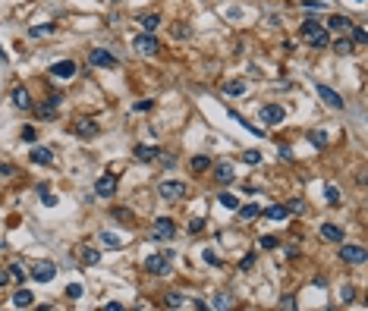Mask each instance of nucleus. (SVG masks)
<instances>
[{
	"mask_svg": "<svg viewBox=\"0 0 368 311\" xmlns=\"http://www.w3.org/2000/svg\"><path fill=\"white\" fill-rule=\"evenodd\" d=\"M236 211H239V217H243V220H255V217L261 214V207H258V204H239Z\"/></svg>",
	"mask_w": 368,
	"mask_h": 311,
	"instance_id": "25",
	"label": "nucleus"
},
{
	"mask_svg": "<svg viewBox=\"0 0 368 311\" xmlns=\"http://www.w3.org/2000/svg\"><path fill=\"white\" fill-rule=\"evenodd\" d=\"M158 154H161V148H151V145H135V148H132V157L135 160H145V163L158 160Z\"/></svg>",
	"mask_w": 368,
	"mask_h": 311,
	"instance_id": "16",
	"label": "nucleus"
},
{
	"mask_svg": "<svg viewBox=\"0 0 368 311\" xmlns=\"http://www.w3.org/2000/svg\"><path fill=\"white\" fill-rule=\"evenodd\" d=\"M95 195L101 198H114L117 195V173H101L95 179Z\"/></svg>",
	"mask_w": 368,
	"mask_h": 311,
	"instance_id": "4",
	"label": "nucleus"
},
{
	"mask_svg": "<svg viewBox=\"0 0 368 311\" xmlns=\"http://www.w3.org/2000/svg\"><path fill=\"white\" fill-rule=\"evenodd\" d=\"M359 3H362V0H359Z\"/></svg>",
	"mask_w": 368,
	"mask_h": 311,
	"instance_id": "56",
	"label": "nucleus"
},
{
	"mask_svg": "<svg viewBox=\"0 0 368 311\" xmlns=\"http://www.w3.org/2000/svg\"><path fill=\"white\" fill-rule=\"evenodd\" d=\"M29 160L32 163H44V167H47V163L54 160V151H50V148H32L29 151Z\"/></svg>",
	"mask_w": 368,
	"mask_h": 311,
	"instance_id": "19",
	"label": "nucleus"
},
{
	"mask_svg": "<svg viewBox=\"0 0 368 311\" xmlns=\"http://www.w3.org/2000/svg\"><path fill=\"white\" fill-rule=\"evenodd\" d=\"M101 242H104V245H120V239L114 233H101Z\"/></svg>",
	"mask_w": 368,
	"mask_h": 311,
	"instance_id": "46",
	"label": "nucleus"
},
{
	"mask_svg": "<svg viewBox=\"0 0 368 311\" xmlns=\"http://www.w3.org/2000/svg\"><path fill=\"white\" fill-rule=\"evenodd\" d=\"M35 135H38V132H35L32 126H25V129H22V142H35Z\"/></svg>",
	"mask_w": 368,
	"mask_h": 311,
	"instance_id": "48",
	"label": "nucleus"
},
{
	"mask_svg": "<svg viewBox=\"0 0 368 311\" xmlns=\"http://www.w3.org/2000/svg\"><path fill=\"white\" fill-rule=\"evenodd\" d=\"M204 264H211V267H217V264H220V258H217V255H214V252H211V248H208V252H204Z\"/></svg>",
	"mask_w": 368,
	"mask_h": 311,
	"instance_id": "47",
	"label": "nucleus"
},
{
	"mask_svg": "<svg viewBox=\"0 0 368 311\" xmlns=\"http://www.w3.org/2000/svg\"><path fill=\"white\" fill-rule=\"evenodd\" d=\"M353 296H356L353 286H343V292H340V299H343V302H353Z\"/></svg>",
	"mask_w": 368,
	"mask_h": 311,
	"instance_id": "49",
	"label": "nucleus"
},
{
	"mask_svg": "<svg viewBox=\"0 0 368 311\" xmlns=\"http://www.w3.org/2000/svg\"><path fill=\"white\" fill-rule=\"evenodd\" d=\"M286 204H271V207H264V217L268 220H286Z\"/></svg>",
	"mask_w": 368,
	"mask_h": 311,
	"instance_id": "21",
	"label": "nucleus"
},
{
	"mask_svg": "<svg viewBox=\"0 0 368 311\" xmlns=\"http://www.w3.org/2000/svg\"><path fill=\"white\" fill-rule=\"evenodd\" d=\"M76 73H79V66H76L73 60H57V63L50 66V76H57V79H73Z\"/></svg>",
	"mask_w": 368,
	"mask_h": 311,
	"instance_id": "12",
	"label": "nucleus"
},
{
	"mask_svg": "<svg viewBox=\"0 0 368 311\" xmlns=\"http://www.w3.org/2000/svg\"><path fill=\"white\" fill-rule=\"evenodd\" d=\"M6 283H10V273H0V289H3Z\"/></svg>",
	"mask_w": 368,
	"mask_h": 311,
	"instance_id": "53",
	"label": "nucleus"
},
{
	"mask_svg": "<svg viewBox=\"0 0 368 311\" xmlns=\"http://www.w3.org/2000/svg\"><path fill=\"white\" fill-rule=\"evenodd\" d=\"M13 173H16V170L10 167V163H0V176H13Z\"/></svg>",
	"mask_w": 368,
	"mask_h": 311,
	"instance_id": "50",
	"label": "nucleus"
},
{
	"mask_svg": "<svg viewBox=\"0 0 368 311\" xmlns=\"http://www.w3.org/2000/svg\"><path fill=\"white\" fill-rule=\"evenodd\" d=\"M204 170H211V157H204V154L192 157V173H204Z\"/></svg>",
	"mask_w": 368,
	"mask_h": 311,
	"instance_id": "28",
	"label": "nucleus"
},
{
	"mask_svg": "<svg viewBox=\"0 0 368 311\" xmlns=\"http://www.w3.org/2000/svg\"><path fill=\"white\" fill-rule=\"evenodd\" d=\"M220 204H224L227 211H236V207H239V198H236L233 192H220Z\"/></svg>",
	"mask_w": 368,
	"mask_h": 311,
	"instance_id": "30",
	"label": "nucleus"
},
{
	"mask_svg": "<svg viewBox=\"0 0 368 311\" xmlns=\"http://www.w3.org/2000/svg\"><path fill=\"white\" fill-rule=\"evenodd\" d=\"M286 211H293V214H302V211H305V201H299V198H293V201L286 204Z\"/></svg>",
	"mask_w": 368,
	"mask_h": 311,
	"instance_id": "42",
	"label": "nucleus"
},
{
	"mask_svg": "<svg viewBox=\"0 0 368 311\" xmlns=\"http://www.w3.org/2000/svg\"><path fill=\"white\" fill-rule=\"evenodd\" d=\"M47 32H54V25H50V22H44V25H32V29H29L32 38H41V35H47Z\"/></svg>",
	"mask_w": 368,
	"mask_h": 311,
	"instance_id": "32",
	"label": "nucleus"
},
{
	"mask_svg": "<svg viewBox=\"0 0 368 311\" xmlns=\"http://www.w3.org/2000/svg\"><path fill=\"white\" fill-rule=\"evenodd\" d=\"M60 104H63V94H50L44 104H38V107H35V114H38L41 119H54L57 110H60Z\"/></svg>",
	"mask_w": 368,
	"mask_h": 311,
	"instance_id": "8",
	"label": "nucleus"
},
{
	"mask_svg": "<svg viewBox=\"0 0 368 311\" xmlns=\"http://www.w3.org/2000/svg\"><path fill=\"white\" fill-rule=\"evenodd\" d=\"M321 239H327V242H340V239H343V230H340L337 227V223H321Z\"/></svg>",
	"mask_w": 368,
	"mask_h": 311,
	"instance_id": "17",
	"label": "nucleus"
},
{
	"mask_svg": "<svg viewBox=\"0 0 368 311\" xmlns=\"http://www.w3.org/2000/svg\"><path fill=\"white\" fill-rule=\"evenodd\" d=\"M13 305H16V308H32V305H35V296H32L29 289H16Z\"/></svg>",
	"mask_w": 368,
	"mask_h": 311,
	"instance_id": "20",
	"label": "nucleus"
},
{
	"mask_svg": "<svg viewBox=\"0 0 368 311\" xmlns=\"http://www.w3.org/2000/svg\"><path fill=\"white\" fill-rule=\"evenodd\" d=\"M214 179H217L220 186H230L236 179V173H233V167H230V163H220L217 170H214Z\"/></svg>",
	"mask_w": 368,
	"mask_h": 311,
	"instance_id": "18",
	"label": "nucleus"
},
{
	"mask_svg": "<svg viewBox=\"0 0 368 311\" xmlns=\"http://www.w3.org/2000/svg\"><path fill=\"white\" fill-rule=\"evenodd\" d=\"M299 6H305V10H327V3H324V0H302Z\"/></svg>",
	"mask_w": 368,
	"mask_h": 311,
	"instance_id": "38",
	"label": "nucleus"
},
{
	"mask_svg": "<svg viewBox=\"0 0 368 311\" xmlns=\"http://www.w3.org/2000/svg\"><path fill=\"white\" fill-rule=\"evenodd\" d=\"M139 25H142L145 32H155L158 25H161V16H158V13H148V16L142 13V16H139Z\"/></svg>",
	"mask_w": 368,
	"mask_h": 311,
	"instance_id": "24",
	"label": "nucleus"
},
{
	"mask_svg": "<svg viewBox=\"0 0 368 311\" xmlns=\"http://www.w3.org/2000/svg\"><path fill=\"white\" fill-rule=\"evenodd\" d=\"M114 217L117 220H132V211L129 207H114Z\"/></svg>",
	"mask_w": 368,
	"mask_h": 311,
	"instance_id": "40",
	"label": "nucleus"
},
{
	"mask_svg": "<svg viewBox=\"0 0 368 311\" xmlns=\"http://www.w3.org/2000/svg\"><path fill=\"white\" fill-rule=\"evenodd\" d=\"M284 107H280V104H264L261 107V123L264 126H277V123H284Z\"/></svg>",
	"mask_w": 368,
	"mask_h": 311,
	"instance_id": "10",
	"label": "nucleus"
},
{
	"mask_svg": "<svg viewBox=\"0 0 368 311\" xmlns=\"http://www.w3.org/2000/svg\"><path fill=\"white\" fill-rule=\"evenodd\" d=\"M145 271L151 276H167L170 273V258L167 255H148L145 258Z\"/></svg>",
	"mask_w": 368,
	"mask_h": 311,
	"instance_id": "5",
	"label": "nucleus"
},
{
	"mask_svg": "<svg viewBox=\"0 0 368 311\" xmlns=\"http://www.w3.org/2000/svg\"><path fill=\"white\" fill-rule=\"evenodd\" d=\"M82 261L85 264H98L101 261V252H98V248H82Z\"/></svg>",
	"mask_w": 368,
	"mask_h": 311,
	"instance_id": "31",
	"label": "nucleus"
},
{
	"mask_svg": "<svg viewBox=\"0 0 368 311\" xmlns=\"http://www.w3.org/2000/svg\"><path fill=\"white\" fill-rule=\"evenodd\" d=\"M299 38L315 50L330 47V35H327V29H321V19H305L302 25H299Z\"/></svg>",
	"mask_w": 368,
	"mask_h": 311,
	"instance_id": "1",
	"label": "nucleus"
},
{
	"mask_svg": "<svg viewBox=\"0 0 368 311\" xmlns=\"http://www.w3.org/2000/svg\"><path fill=\"white\" fill-rule=\"evenodd\" d=\"M104 311H123V305H120V302H107Z\"/></svg>",
	"mask_w": 368,
	"mask_h": 311,
	"instance_id": "52",
	"label": "nucleus"
},
{
	"mask_svg": "<svg viewBox=\"0 0 368 311\" xmlns=\"http://www.w3.org/2000/svg\"><path fill=\"white\" fill-rule=\"evenodd\" d=\"M309 142L315 145V148H324V145H327V135H324V132H318V129H315V132H309Z\"/></svg>",
	"mask_w": 368,
	"mask_h": 311,
	"instance_id": "33",
	"label": "nucleus"
},
{
	"mask_svg": "<svg viewBox=\"0 0 368 311\" xmlns=\"http://www.w3.org/2000/svg\"><path fill=\"white\" fill-rule=\"evenodd\" d=\"M6 273H10V280H16V283H25V276H29L22 264H10V267H6Z\"/></svg>",
	"mask_w": 368,
	"mask_h": 311,
	"instance_id": "27",
	"label": "nucleus"
},
{
	"mask_svg": "<svg viewBox=\"0 0 368 311\" xmlns=\"http://www.w3.org/2000/svg\"><path fill=\"white\" fill-rule=\"evenodd\" d=\"M10 101H13L19 110H29V107H32V98H29V88H25V85H16V88L10 91Z\"/></svg>",
	"mask_w": 368,
	"mask_h": 311,
	"instance_id": "15",
	"label": "nucleus"
},
{
	"mask_svg": "<svg viewBox=\"0 0 368 311\" xmlns=\"http://www.w3.org/2000/svg\"><path fill=\"white\" fill-rule=\"evenodd\" d=\"M353 44H359V47L365 44V29L362 25H353Z\"/></svg>",
	"mask_w": 368,
	"mask_h": 311,
	"instance_id": "37",
	"label": "nucleus"
},
{
	"mask_svg": "<svg viewBox=\"0 0 368 311\" xmlns=\"http://www.w3.org/2000/svg\"><path fill=\"white\" fill-rule=\"evenodd\" d=\"M0 63H6V54H3V50H0Z\"/></svg>",
	"mask_w": 368,
	"mask_h": 311,
	"instance_id": "54",
	"label": "nucleus"
},
{
	"mask_svg": "<svg viewBox=\"0 0 368 311\" xmlns=\"http://www.w3.org/2000/svg\"><path fill=\"white\" fill-rule=\"evenodd\" d=\"M277 236H261V248H277Z\"/></svg>",
	"mask_w": 368,
	"mask_h": 311,
	"instance_id": "45",
	"label": "nucleus"
},
{
	"mask_svg": "<svg viewBox=\"0 0 368 311\" xmlns=\"http://www.w3.org/2000/svg\"><path fill=\"white\" fill-rule=\"evenodd\" d=\"M173 236H176V223L170 217H158L148 230V239H158V242H170Z\"/></svg>",
	"mask_w": 368,
	"mask_h": 311,
	"instance_id": "2",
	"label": "nucleus"
},
{
	"mask_svg": "<svg viewBox=\"0 0 368 311\" xmlns=\"http://www.w3.org/2000/svg\"><path fill=\"white\" fill-rule=\"evenodd\" d=\"M224 94H230V98H236V94H245V82H243V79H230V82H224Z\"/></svg>",
	"mask_w": 368,
	"mask_h": 311,
	"instance_id": "22",
	"label": "nucleus"
},
{
	"mask_svg": "<svg viewBox=\"0 0 368 311\" xmlns=\"http://www.w3.org/2000/svg\"><path fill=\"white\" fill-rule=\"evenodd\" d=\"M333 50H337V54H353L356 44H353V38H337L333 41Z\"/></svg>",
	"mask_w": 368,
	"mask_h": 311,
	"instance_id": "26",
	"label": "nucleus"
},
{
	"mask_svg": "<svg viewBox=\"0 0 368 311\" xmlns=\"http://www.w3.org/2000/svg\"><path fill=\"white\" fill-rule=\"evenodd\" d=\"M293 305H296L293 296H284V299H280V308H293Z\"/></svg>",
	"mask_w": 368,
	"mask_h": 311,
	"instance_id": "51",
	"label": "nucleus"
},
{
	"mask_svg": "<svg viewBox=\"0 0 368 311\" xmlns=\"http://www.w3.org/2000/svg\"><path fill=\"white\" fill-rule=\"evenodd\" d=\"M318 98L327 104V107H333V110H343V107H346V101L340 98V94L333 91L330 85H321V82H318Z\"/></svg>",
	"mask_w": 368,
	"mask_h": 311,
	"instance_id": "9",
	"label": "nucleus"
},
{
	"mask_svg": "<svg viewBox=\"0 0 368 311\" xmlns=\"http://www.w3.org/2000/svg\"><path fill=\"white\" fill-rule=\"evenodd\" d=\"M324 198H327V204H333V207L343 201V198H340V189H337V186H324Z\"/></svg>",
	"mask_w": 368,
	"mask_h": 311,
	"instance_id": "29",
	"label": "nucleus"
},
{
	"mask_svg": "<svg viewBox=\"0 0 368 311\" xmlns=\"http://www.w3.org/2000/svg\"><path fill=\"white\" fill-rule=\"evenodd\" d=\"M349 25H353V22H349L346 16H340V13H333L330 19H327V29L330 32H343V29H349Z\"/></svg>",
	"mask_w": 368,
	"mask_h": 311,
	"instance_id": "23",
	"label": "nucleus"
},
{
	"mask_svg": "<svg viewBox=\"0 0 368 311\" xmlns=\"http://www.w3.org/2000/svg\"><path fill=\"white\" fill-rule=\"evenodd\" d=\"M243 160L255 167V163H261V154H258V151H245V154H243Z\"/></svg>",
	"mask_w": 368,
	"mask_h": 311,
	"instance_id": "41",
	"label": "nucleus"
},
{
	"mask_svg": "<svg viewBox=\"0 0 368 311\" xmlns=\"http://www.w3.org/2000/svg\"><path fill=\"white\" fill-rule=\"evenodd\" d=\"M29 276H32V280H38V283H50L57 276V264L54 261H38L35 267H32Z\"/></svg>",
	"mask_w": 368,
	"mask_h": 311,
	"instance_id": "7",
	"label": "nucleus"
},
{
	"mask_svg": "<svg viewBox=\"0 0 368 311\" xmlns=\"http://www.w3.org/2000/svg\"><path fill=\"white\" fill-rule=\"evenodd\" d=\"M186 230H189L192 236H195V233H202V230H204V220H202V217H192V220H189V227H186Z\"/></svg>",
	"mask_w": 368,
	"mask_h": 311,
	"instance_id": "39",
	"label": "nucleus"
},
{
	"mask_svg": "<svg viewBox=\"0 0 368 311\" xmlns=\"http://www.w3.org/2000/svg\"><path fill=\"white\" fill-rule=\"evenodd\" d=\"M158 195L164 198V201H179V198L189 195V189H186V183H176V179H164V183L158 186Z\"/></svg>",
	"mask_w": 368,
	"mask_h": 311,
	"instance_id": "3",
	"label": "nucleus"
},
{
	"mask_svg": "<svg viewBox=\"0 0 368 311\" xmlns=\"http://www.w3.org/2000/svg\"><path fill=\"white\" fill-rule=\"evenodd\" d=\"M88 63L91 66H104V69H114V66H120V60L110 54V50H104V47H91V54H88Z\"/></svg>",
	"mask_w": 368,
	"mask_h": 311,
	"instance_id": "6",
	"label": "nucleus"
},
{
	"mask_svg": "<svg viewBox=\"0 0 368 311\" xmlns=\"http://www.w3.org/2000/svg\"><path fill=\"white\" fill-rule=\"evenodd\" d=\"M73 132L79 135V138H95L98 135V123L91 117H82V119H76V123H73Z\"/></svg>",
	"mask_w": 368,
	"mask_h": 311,
	"instance_id": "11",
	"label": "nucleus"
},
{
	"mask_svg": "<svg viewBox=\"0 0 368 311\" xmlns=\"http://www.w3.org/2000/svg\"><path fill=\"white\" fill-rule=\"evenodd\" d=\"M340 258H343L346 264H365L368 252H365L362 245H346V248H340Z\"/></svg>",
	"mask_w": 368,
	"mask_h": 311,
	"instance_id": "13",
	"label": "nucleus"
},
{
	"mask_svg": "<svg viewBox=\"0 0 368 311\" xmlns=\"http://www.w3.org/2000/svg\"><path fill=\"white\" fill-rule=\"evenodd\" d=\"M255 267V255H245L243 261H239V271H252Z\"/></svg>",
	"mask_w": 368,
	"mask_h": 311,
	"instance_id": "44",
	"label": "nucleus"
},
{
	"mask_svg": "<svg viewBox=\"0 0 368 311\" xmlns=\"http://www.w3.org/2000/svg\"><path fill=\"white\" fill-rule=\"evenodd\" d=\"M82 283H70V286H66V299H82Z\"/></svg>",
	"mask_w": 368,
	"mask_h": 311,
	"instance_id": "34",
	"label": "nucleus"
},
{
	"mask_svg": "<svg viewBox=\"0 0 368 311\" xmlns=\"http://www.w3.org/2000/svg\"><path fill=\"white\" fill-rule=\"evenodd\" d=\"M114 3H120V0H114Z\"/></svg>",
	"mask_w": 368,
	"mask_h": 311,
	"instance_id": "55",
	"label": "nucleus"
},
{
	"mask_svg": "<svg viewBox=\"0 0 368 311\" xmlns=\"http://www.w3.org/2000/svg\"><path fill=\"white\" fill-rule=\"evenodd\" d=\"M208 308H230V296H214L208 302Z\"/></svg>",
	"mask_w": 368,
	"mask_h": 311,
	"instance_id": "35",
	"label": "nucleus"
},
{
	"mask_svg": "<svg viewBox=\"0 0 368 311\" xmlns=\"http://www.w3.org/2000/svg\"><path fill=\"white\" fill-rule=\"evenodd\" d=\"M183 305V292H167V308H179Z\"/></svg>",
	"mask_w": 368,
	"mask_h": 311,
	"instance_id": "36",
	"label": "nucleus"
},
{
	"mask_svg": "<svg viewBox=\"0 0 368 311\" xmlns=\"http://www.w3.org/2000/svg\"><path fill=\"white\" fill-rule=\"evenodd\" d=\"M38 192H41V204H47V207H54V204H57V198L50 195V192H44V189H38Z\"/></svg>",
	"mask_w": 368,
	"mask_h": 311,
	"instance_id": "43",
	"label": "nucleus"
},
{
	"mask_svg": "<svg viewBox=\"0 0 368 311\" xmlns=\"http://www.w3.org/2000/svg\"><path fill=\"white\" fill-rule=\"evenodd\" d=\"M132 47L139 50V54H155V50H158L161 44H158V38H155L151 32H145V35H139V38L132 41Z\"/></svg>",
	"mask_w": 368,
	"mask_h": 311,
	"instance_id": "14",
	"label": "nucleus"
}]
</instances>
